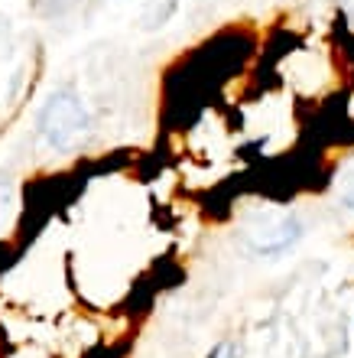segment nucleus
I'll list each match as a JSON object with an SVG mask.
<instances>
[{"label":"nucleus","instance_id":"nucleus-1","mask_svg":"<svg viewBox=\"0 0 354 358\" xmlns=\"http://www.w3.org/2000/svg\"><path fill=\"white\" fill-rule=\"evenodd\" d=\"M88 127H91V117H88V108H84L82 94L75 92V88L52 92L36 117L39 141L56 153L75 150L82 143V137L88 134Z\"/></svg>","mask_w":354,"mask_h":358},{"label":"nucleus","instance_id":"nucleus-2","mask_svg":"<svg viewBox=\"0 0 354 358\" xmlns=\"http://www.w3.org/2000/svg\"><path fill=\"white\" fill-rule=\"evenodd\" d=\"M241 238L253 255L276 257L286 255L302 238V222H299L296 212H286V208H257L244 222Z\"/></svg>","mask_w":354,"mask_h":358},{"label":"nucleus","instance_id":"nucleus-3","mask_svg":"<svg viewBox=\"0 0 354 358\" xmlns=\"http://www.w3.org/2000/svg\"><path fill=\"white\" fill-rule=\"evenodd\" d=\"M17 215H20L17 192H13V186H10L7 179H0V238L17 228Z\"/></svg>","mask_w":354,"mask_h":358},{"label":"nucleus","instance_id":"nucleus-4","mask_svg":"<svg viewBox=\"0 0 354 358\" xmlns=\"http://www.w3.org/2000/svg\"><path fill=\"white\" fill-rule=\"evenodd\" d=\"M338 199H341L348 208H354V163L338 176Z\"/></svg>","mask_w":354,"mask_h":358},{"label":"nucleus","instance_id":"nucleus-5","mask_svg":"<svg viewBox=\"0 0 354 358\" xmlns=\"http://www.w3.org/2000/svg\"><path fill=\"white\" fill-rule=\"evenodd\" d=\"M237 355H241V345L234 339H221V342H214L205 358H237Z\"/></svg>","mask_w":354,"mask_h":358},{"label":"nucleus","instance_id":"nucleus-6","mask_svg":"<svg viewBox=\"0 0 354 358\" xmlns=\"http://www.w3.org/2000/svg\"><path fill=\"white\" fill-rule=\"evenodd\" d=\"M345 10L351 13V20H354V0H345Z\"/></svg>","mask_w":354,"mask_h":358}]
</instances>
